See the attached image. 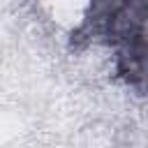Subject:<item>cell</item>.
<instances>
[{"label":"cell","mask_w":148,"mask_h":148,"mask_svg":"<svg viewBox=\"0 0 148 148\" xmlns=\"http://www.w3.org/2000/svg\"><path fill=\"white\" fill-rule=\"evenodd\" d=\"M148 32V2L143 0H88L81 23L72 30V49L106 44L111 49Z\"/></svg>","instance_id":"6da1fadb"},{"label":"cell","mask_w":148,"mask_h":148,"mask_svg":"<svg viewBox=\"0 0 148 148\" xmlns=\"http://www.w3.org/2000/svg\"><path fill=\"white\" fill-rule=\"evenodd\" d=\"M113 74L132 92L148 99V32L113 49Z\"/></svg>","instance_id":"7a4b0ae2"},{"label":"cell","mask_w":148,"mask_h":148,"mask_svg":"<svg viewBox=\"0 0 148 148\" xmlns=\"http://www.w3.org/2000/svg\"><path fill=\"white\" fill-rule=\"evenodd\" d=\"M143 2H148V0H143Z\"/></svg>","instance_id":"3957f363"}]
</instances>
